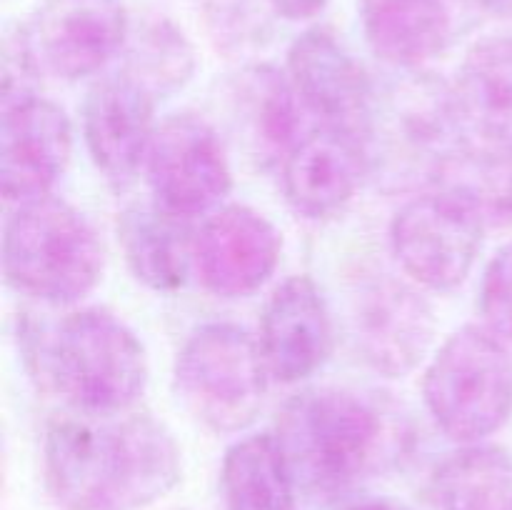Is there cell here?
I'll use <instances>...</instances> for the list:
<instances>
[{
  "label": "cell",
  "mask_w": 512,
  "mask_h": 510,
  "mask_svg": "<svg viewBox=\"0 0 512 510\" xmlns=\"http://www.w3.org/2000/svg\"><path fill=\"white\" fill-rule=\"evenodd\" d=\"M270 8L285 20H310L328 5V0H268Z\"/></svg>",
  "instance_id": "cell-27"
},
{
  "label": "cell",
  "mask_w": 512,
  "mask_h": 510,
  "mask_svg": "<svg viewBox=\"0 0 512 510\" xmlns=\"http://www.w3.org/2000/svg\"><path fill=\"white\" fill-rule=\"evenodd\" d=\"M288 78L303 108L323 125L363 135L373 80L330 30L310 28L293 40Z\"/></svg>",
  "instance_id": "cell-15"
},
{
  "label": "cell",
  "mask_w": 512,
  "mask_h": 510,
  "mask_svg": "<svg viewBox=\"0 0 512 510\" xmlns=\"http://www.w3.org/2000/svg\"><path fill=\"white\" fill-rule=\"evenodd\" d=\"M73 155V125L65 110L43 95L3 103L0 188L10 203L50 195Z\"/></svg>",
  "instance_id": "cell-12"
},
{
  "label": "cell",
  "mask_w": 512,
  "mask_h": 510,
  "mask_svg": "<svg viewBox=\"0 0 512 510\" xmlns=\"http://www.w3.org/2000/svg\"><path fill=\"white\" fill-rule=\"evenodd\" d=\"M373 53L395 70H420L450 43L453 20L443 0H360Z\"/></svg>",
  "instance_id": "cell-19"
},
{
  "label": "cell",
  "mask_w": 512,
  "mask_h": 510,
  "mask_svg": "<svg viewBox=\"0 0 512 510\" xmlns=\"http://www.w3.org/2000/svg\"><path fill=\"white\" fill-rule=\"evenodd\" d=\"M260 343L233 323H208L180 348L173 370L175 395L198 423L213 433L245 430L268 390Z\"/></svg>",
  "instance_id": "cell-7"
},
{
  "label": "cell",
  "mask_w": 512,
  "mask_h": 510,
  "mask_svg": "<svg viewBox=\"0 0 512 510\" xmlns=\"http://www.w3.org/2000/svg\"><path fill=\"white\" fill-rule=\"evenodd\" d=\"M145 175L155 205L188 220L215 213L233 190V168L218 130L193 113L170 115L155 128Z\"/></svg>",
  "instance_id": "cell-9"
},
{
  "label": "cell",
  "mask_w": 512,
  "mask_h": 510,
  "mask_svg": "<svg viewBox=\"0 0 512 510\" xmlns=\"http://www.w3.org/2000/svg\"><path fill=\"white\" fill-rule=\"evenodd\" d=\"M455 85L475 125L512 130V33L475 40Z\"/></svg>",
  "instance_id": "cell-24"
},
{
  "label": "cell",
  "mask_w": 512,
  "mask_h": 510,
  "mask_svg": "<svg viewBox=\"0 0 512 510\" xmlns=\"http://www.w3.org/2000/svg\"><path fill=\"white\" fill-rule=\"evenodd\" d=\"M505 343L488 325H463L425 368V405L455 443H485L510 420L512 355Z\"/></svg>",
  "instance_id": "cell-6"
},
{
  "label": "cell",
  "mask_w": 512,
  "mask_h": 510,
  "mask_svg": "<svg viewBox=\"0 0 512 510\" xmlns=\"http://www.w3.org/2000/svg\"><path fill=\"white\" fill-rule=\"evenodd\" d=\"M350 318L363 360L388 378L413 373L435 338V315L428 300L390 273L360 283Z\"/></svg>",
  "instance_id": "cell-11"
},
{
  "label": "cell",
  "mask_w": 512,
  "mask_h": 510,
  "mask_svg": "<svg viewBox=\"0 0 512 510\" xmlns=\"http://www.w3.org/2000/svg\"><path fill=\"white\" fill-rule=\"evenodd\" d=\"M260 353L280 383H300L318 373L333 353V318L323 290L308 275L283 280L265 300Z\"/></svg>",
  "instance_id": "cell-16"
},
{
  "label": "cell",
  "mask_w": 512,
  "mask_h": 510,
  "mask_svg": "<svg viewBox=\"0 0 512 510\" xmlns=\"http://www.w3.org/2000/svg\"><path fill=\"white\" fill-rule=\"evenodd\" d=\"M468 108L450 85L430 70H400L383 85L373 83L360 143L368 170L383 183H440L450 155L473 128Z\"/></svg>",
  "instance_id": "cell-2"
},
{
  "label": "cell",
  "mask_w": 512,
  "mask_h": 510,
  "mask_svg": "<svg viewBox=\"0 0 512 510\" xmlns=\"http://www.w3.org/2000/svg\"><path fill=\"white\" fill-rule=\"evenodd\" d=\"M340 510H413V508L405 505L403 500H395V498H363V500H353V503L343 505Z\"/></svg>",
  "instance_id": "cell-28"
},
{
  "label": "cell",
  "mask_w": 512,
  "mask_h": 510,
  "mask_svg": "<svg viewBox=\"0 0 512 510\" xmlns=\"http://www.w3.org/2000/svg\"><path fill=\"white\" fill-rule=\"evenodd\" d=\"M155 95L118 70L95 80L83 100V138L90 160L118 188L145 168L155 133Z\"/></svg>",
  "instance_id": "cell-13"
},
{
  "label": "cell",
  "mask_w": 512,
  "mask_h": 510,
  "mask_svg": "<svg viewBox=\"0 0 512 510\" xmlns=\"http://www.w3.org/2000/svg\"><path fill=\"white\" fill-rule=\"evenodd\" d=\"M103 268L105 250L90 220L55 195L18 203L5 223V280L28 298L75 303L95 290Z\"/></svg>",
  "instance_id": "cell-5"
},
{
  "label": "cell",
  "mask_w": 512,
  "mask_h": 510,
  "mask_svg": "<svg viewBox=\"0 0 512 510\" xmlns=\"http://www.w3.org/2000/svg\"><path fill=\"white\" fill-rule=\"evenodd\" d=\"M50 495L65 510H143L183 478L178 440L145 410L50 420L43 438Z\"/></svg>",
  "instance_id": "cell-1"
},
{
  "label": "cell",
  "mask_w": 512,
  "mask_h": 510,
  "mask_svg": "<svg viewBox=\"0 0 512 510\" xmlns=\"http://www.w3.org/2000/svg\"><path fill=\"white\" fill-rule=\"evenodd\" d=\"M233 115L245 140L263 160H285L303 138V103L290 78L273 65H248L230 83Z\"/></svg>",
  "instance_id": "cell-20"
},
{
  "label": "cell",
  "mask_w": 512,
  "mask_h": 510,
  "mask_svg": "<svg viewBox=\"0 0 512 510\" xmlns=\"http://www.w3.org/2000/svg\"><path fill=\"white\" fill-rule=\"evenodd\" d=\"M40 380L70 410L88 415L135 408L148 385V355L138 335L103 308L63 315L30 338Z\"/></svg>",
  "instance_id": "cell-3"
},
{
  "label": "cell",
  "mask_w": 512,
  "mask_h": 510,
  "mask_svg": "<svg viewBox=\"0 0 512 510\" xmlns=\"http://www.w3.org/2000/svg\"><path fill=\"white\" fill-rule=\"evenodd\" d=\"M123 50L125 65L120 70L133 75L155 98L178 93L195 73L193 45L163 15H150L140 25H130Z\"/></svg>",
  "instance_id": "cell-25"
},
{
  "label": "cell",
  "mask_w": 512,
  "mask_h": 510,
  "mask_svg": "<svg viewBox=\"0 0 512 510\" xmlns=\"http://www.w3.org/2000/svg\"><path fill=\"white\" fill-rule=\"evenodd\" d=\"M495 18H512V0H470Z\"/></svg>",
  "instance_id": "cell-29"
},
{
  "label": "cell",
  "mask_w": 512,
  "mask_h": 510,
  "mask_svg": "<svg viewBox=\"0 0 512 510\" xmlns=\"http://www.w3.org/2000/svg\"><path fill=\"white\" fill-rule=\"evenodd\" d=\"M438 188L458 193L488 228H512V130L473 123Z\"/></svg>",
  "instance_id": "cell-21"
},
{
  "label": "cell",
  "mask_w": 512,
  "mask_h": 510,
  "mask_svg": "<svg viewBox=\"0 0 512 510\" xmlns=\"http://www.w3.org/2000/svg\"><path fill=\"white\" fill-rule=\"evenodd\" d=\"M23 30L40 73L75 83L125 48L130 18L120 0H43Z\"/></svg>",
  "instance_id": "cell-10"
},
{
  "label": "cell",
  "mask_w": 512,
  "mask_h": 510,
  "mask_svg": "<svg viewBox=\"0 0 512 510\" xmlns=\"http://www.w3.org/2000/svg\"><path fill=\"white\" fill-rule=\"evenodd\" d=\"M283 250L278 228L248 205L218 208L195 238V270L218 298H245L275 273Z\"/></svg>",
  "instance_id": "cell-14"
},
{
  "label": "cell",
  "mask_w": 512,
  "mask_h": 510,
  "mask_svg": "<svg viewBox=\"0 0 512 510\" xmlns=\"http://www.w3.org/2000/svg\"><path fill=\"white\" fill-rule=\"evenodd\" d=\"M118 238L125 263L135 280L155 293L183 288L195 268V233L188 218L160 205H135L118 220Z\"/></svg>",
  "instance_id": "cell-18"
},
{
  "label": "cell",
  "mask_w": 512,
  "mask_h": 510,
  "mask_svg": "<svg viewBox=\"0 0 512 510\" xmlns=\"http://www.w3.org/2000/svg\"><path fill=\"white\" fill-rule=\"evenodd\" d=\"M438 510H512V455L473 443L443 458L433 473Z\"/></svg>",
  "instance_id": "cell-23"
},
{
  "label": "cell",
  "mask_w": 512,
  "mask_h": 510,
  "mask_svg": "<svg viewBox=\"0 0 512 510\" xmlns=\"http://www.w3.org/2000/svg\"><path fill=\"white\" fill-rule=\"evenodd\" d=\"M483 323L512 343V240L488 263L478 298Z\"/></svg>",
  "instance_id": "cell-26"
},
{
  "label": "cell",
  "mask_w": 512,
  "mask_h": 510,
  "mask_svg": "<svg viewBox=\"0 0 512 510\" xmlns=\"http://www.w3.org/2000/svg\"><path fill=\"white\" fill-rule=\"evenodd\" d=\"M380 410L353 390L308 388L283 405L275 438L298 488L335 495L375 468L383 450Z\"/></svg>",
  "instance_id": "cell-4"
},
{
  "label": "cell",
  "mask_w": 512,
  "mask_h": 510,
  "mask_svg": "<svg viewBox=\"0 0 512 510\" xmlns=\"http://www.w3.org/2000/svg\"><path fill=\"white\" fill-rule=\"evenodd\" d=\"M220 490L225 510H295L298 483L275 433H255L230 445Z\"/></svg>",
  "instance_id": "cell-22"
},
{
  "label": "cell",
  "mask_w": 512,
  "mask_h": 510,
  "mask_svg": "<svg viewBox=\"0 0 512 510\" xmlns=\"http://www.w3.org/2000/svg\"><path fill=\"white\" fill-rule=\"evenodd\" d=\"M368 173V158L358 135L320 125L285 155L283 190L295 213L320 220L340 213Z\"/></svg>",
  "instance_id": "cell-17"
},
{
  "label": "cell",
  "mask_w": 512,
  "mask_h": 510,
  "mask_svg": "<svg viewBox=\"0 0 512 510\" xmlns=\"http://www.w3.org/2000/svg\"><path fill=\"white\" fill-rule=\"evenodd\" d=\"M475 208L453 190H430L408 200L390 223V245L403 273L415 285L450 293L475 268L483 233Z\"/></svg>",
  "instance_id": "cell-8"
}]
</instances>
